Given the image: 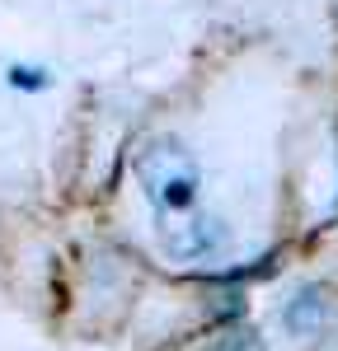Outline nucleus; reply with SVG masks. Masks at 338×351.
<instances>
[{
  "label": "nucleus",
  "instance_id": "obj_2",
  "mask_svg": "<svg viewBox=\"0 0 338 351\" xmlns=\"http://www.w3.org/2000/svg\"><path fill=\"white\" fill-rule=\"evenodd\" d=\"M160 234H165V248L174 253V258H183V263H193V258H207V253H216V248L225 243L221 220L193 216V211H183V216H165Z\"/></svg>",
  "mask_w": 338,
  "mask_h": 351
},
{
  "label": "nucleus",
  "instance_id": "obj_1",
  "mask_svg": "<svg viewBox=\"0 0 338 351\" xmlns=\"http://www.w3.org/2000/svg\"><path fill=\"white\" fill-rule=\"evenodd\" d=\"M137 173L146 183V197L155 202L160 216H183L197 206V188H202V173H197L193 155L179 145V141H150L137 160Z\"/></svg>",
  "mask_w": 338,
  "mask_h": 351
},
{
  "label": "nucleus",
  "instance_id": "obj_3",
  "mask_svg": "<svg viewBox=\"0 0 338 351\" xmlns=\"http://www.w3.org/2000/svg\"><path fill=\"white\" fill-rule=\"evenodd\" d=\"M315 324H319V295L315 291H301V295L291 300V309H286V328L291 332H310Z\"/></svg>",
  "mask_w": 338,
  "mask_h": 351
},
{
  "label": "nucleus",
  "instance_id": "obj_4",
  "mask_svg": "<svg viewBox=\"0 0 338 351\" xmlns=\"http://www.w3.org/2000/svg\"><path fill=\"white\" fill-rule=\"evenodd\" d=\"M5 80H10V89H28V94H38V89L52 84V75H47L43 66H19V61H14V66L5 71Z\"/></svg>",
  "mask_w": 338,
  "mask_h": 351
}]
</instances>
